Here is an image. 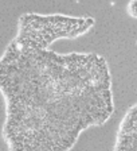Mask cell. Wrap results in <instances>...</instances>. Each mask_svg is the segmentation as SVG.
Returning <instances> with one entry per match:
<instances>
[{"label": "cell", "mask_w": 137, "mask_h": 151, "mask_svg": "<svg viewBox=\"0 0 137 151\" xmlns=\"http://www.w3.org/2000/svg\"><path fill=\"white\" fill-rule=\"evenodd\" d=\"M0 93L8 151H70L114 112L109 66L96 53L59 54L14 41L0 58Z\"/></svg>", "instance_id": "obj_1"}, {"label": "cell", "mask_w": 137, "mask_h": 151, "mask_svg": "<svg viewBox=\"0 0 137 151\" xmlns=\"http://www.w3.org/2000/svg\"><path fill=\"white\" fill-rule=\"evenodd\" d=\"M94 26L89 18H73L63 15H26L20 20L19 34L15 41L19 45L49 49L53 42L62 38H77Z\"/></svg>", "instance_id": "obj_2"}, {"label": "cell", "mask_w": 137, "mask_h": 151, "mask_svg": "<svg viewBox=\"0 0 137 151\" xmlns=\"http://www.w3.org/2000/svg\"><path fill=\"white\" fill-rule=\"evenodd\" d=\"M114 151H137V103H134L120 122Z\"/></svg>", "instance_id": "obj_3"}, {"label": "cell", "mask_w": 137, "mask_h": 151, "mask_svg": "<svg viewBox=\"0 0 137 151\" xmlns=\"http://www.w3.org/2000/svg\"><path fill=\"white\" fill-rule=\"evenodd\" d=\"M128 12L133 18H137V0H131V3L128 4Z\"/></svg>", "instance_id": "obj_4"}]
</instances>
